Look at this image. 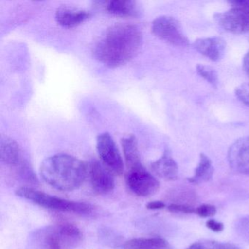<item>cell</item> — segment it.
<instances>
[{
	"instance_id": "d6986e66",
	"label": "cell",
	"mask_w": 249,
	"mask_h": 249,
	"mask_svg": "<svg viewBox=\"0 0 249 249\" xmlns=\"http://www.w3.org/2000/svg\"><path fill=\"white\" fill-rule=\"evenodd\" d=\"M196 72L199 76L208 81L214 88H217L218 84V75L215 69L205 65H197Z\"/></svg>"
},
{
	"instance_id": "5bb4252c",
	"label": "cell",
	"mask_w": 249,
	"mask_h": 249,
	"mask_svg": "<svg viewBox=\"0 0 249 249\" xmlns=\"http://www.w3.org/2000/svg\"><path fill=\"white\" fill-rule=\"evenodd\" d=\"M91 14L84 10L72 8H61L56 11V20L58 24L65 27H74L87 21Z\"/></svg>"
},
{
	"instance_id": "44dd1931",
	"label": "cell",
	"mask_w": 249,
	"mask_h": 249,
	"mask_svg": "<svg viewBox=\"0 0 249 249\" xmlns=\"http://www.w3.org/2000/svg\"><path fill=\"white\" fill-rule=\"evenodd\" d=\"M167 209L170 212L174 213H185L192 214L195 213L196 208L192 207V205L187 204L173 203L167 207Z\"/></svg>"
},
{
	"instance_id": "4fadbf2b",
	"label": "cell",
	"mask_w": 249,
	"mask_h": 249,
	"mask_svg": "<svg viewBox=\"0 0 249 249\" xmlns=\"http://www.w3.org/2000/svg\"><path fill=\"white\" fill-rule=\"evenodd\" d=\"M151 170L156 176L167 181H173L178 178V167L168 150L151 164Z\"/></svg>"
},
{
	"instance_id": "30bf717a",
	"label": "cell",
	"mask_w": 249,
	"mask_h": 249,
	"mask_svg": "<svg viewBox=\"0 0 249 249\" xmlns=\"http://www.w3.org/2000/svg\"><path fill=\"white\" fill-rule=\"evenodd\" d=\"M87 178L93 190L97 193L105 195L114 189L113 173L98 161L87 163Z\"/></svg>"
},
{
	"instance_id": "e0dca14e",
	"label": "cell",
	"mask_w": 249,
	"mask_h": 249,
	"mask_svg": "<svg viewBox=\"0 0 249 249\" xmlns=\"http://www.w3.org/2000/svg\"><path fill=\"white\" fill-rule=\"evenodd\" d=\"M123 249H170V246L161 237H139L127 240Z\"/></svg>"
},
{
	"instance_id": "7a4b0ae2",
	"label": "cell",
	"mask_w": 249,
	"mask_h": 249,
	"mask_svg": "<svg viewBox=\"0 0 249 249\" xmlns=\"http://www.w3.org/2000/svg\"><path fill=\"white\" fill-rule=\"evenodd\" d=\"M40 173L52 187L71 192L78 189L87 178V163L69 154H55L42 162Z\"/></svg>"
},
{
	"instance_id": "ba28073f",
	"label": "cell",
	"mask_w": 249,
	"mask_h": 249,
	"mask_svg": "<svg viewBox=\"0 0 249 249\" xmlns=\"http://www.w3.org/2000/svg\"><path fill=\"white\" fill-rule=\"evenodd\" d=\"M126 184L135 195L147 197L154 195L160 188V183L143 167L129 170L126 175Z\"/></svg>"
},
{
	"instance_id": "9c48e42d",
	"label": "cell",
	"mask_w": 249,
	"mask_h": 249,
	"mask_svg": "<svg viewBox=\"0 0 249 249\" xmlns=\"http://www.w3.org/2000/svg\"><path fill=\"white\" fill-rule=\"evenodd\" d=\"M217 24L225 31L233 34H243L249 32V11L231 7L228 11L214 15Z\"/></svg>"
},
{
	"instance_id": "8fae6325",
	"label": "cell",
	"mask_w": 249,
	"mask_h": 249,
	"mask_svg": "<svg viewBox=\"0 0 249 249\" xmlns=\"http://www.w3.org/2000/svg\"><path fill=\"white\" fill-rule=\"evenodd\" d=\"M227 160L234 171L249 176V136L240 138L230 147Z\"/></svg>"
},
{
	"instance_id": "2e32d148",
	"label": "cell",
	"mask_w": 249,
	"mask_h": 249,
	"mask_svg": "<svg viewBox=\"0 0 249 249\" xmlns=\"http://www.w3.org/2000/svg\"><path fill=\"white\" fill-rule=\"evenodd\" d=\"M122 148L126 165L130 170L142 167L138 151V142L133 135H129L122 139Z\"/></svg>"
},
{
	"instance_id": "603a6c76",
	"label": "cell",
	"mask_w": 249,
	"mask_h": 249,
	"mask_svg": "<svg viewBox=\"0 0 249 249\" xmlns=\"http://www.w3.org/2000/svg\"><path fill=\"white\" fill-rule=\"evenodd\" d=\"M235 95L240 101L249 107V83H245L237 87Z\"/></svg>"
},
{
	"instance_id": "7402d4cb",
	"label": "cell",
	"mask_w": 249,
	"mask_h": 249,
	"mask_svg": "<svg viewBox=\"0 0 249 249\" xmlns=\"http://www.w3.org/2000/svg\"><path fill=\"white\" fill-rule=\"evenodd\" d=\"M236 227L239 235L246 241L249 242V215L241 218Z\"/></svg>"
},
{
	"instance_id": "277c9868",
	"label": "cell",
	"mask_w": 249,
	"mask_h": 249,
	"mask_svg": "<svg viewBox=\"0 0 249 249\" xmlns=\"http://www.w3.org/2000/svg\"><path fill=\"white\" fill-rule=\"evenodd\" d=\"M16 195L42 208L53 211L77 214H89L93 211V207L89 204L62 199L28 186L18 188Z\"/></svg>"
},
{
	"instance_id": "9a60e30c",
	"label": "cell",
	"mask_w": 249,
	"mask_h": 249,
	"mask_svg": "<svg viewBox=\"0 0 249 249\" xmlns=\"http://www.w3.org/2000/svg\"><path fill=\"white\" fill-rule=\"evenodd\" d=\"M103 3L105 10L115 15L137 17L141 12L138 3L131 0H113Z\"/></svg>"
},
{
	"instance_id": "83f0119b",
	"label": "cell",
	"mask_w": 249,
	"mask_h": 249,
	"mask_svg": "<svg viewBox=\"0 0 249 249\" xmlns=\"http://www.w3.org/2000/svg\"><path fill=\"white\" fill-rule=\"evenodd\" d=\"M243 68L246 73L249 76V51L243 58Z\"/></svg>"
},
{
	"instance_id": "ac0fdd59",
	"label": "cell",
	"mask_w": 249,
	"mask_h": 249,
	"mask_svg": "<svg viewBox=\"0 0 249 249\" xmlns=\"http://www.w3.org/2000/svg\"><path fill=\"white\" fill-rule=\"evenodd\" d=\"M214 168L212 161L209 157L205 154H201L199 156V161L197 167L195 170V173L192 177L188 178V181L195 184L205 183L211 180L213 175Z\"/></svg>"
},
{
	"instance_id": "d4e9b609",
	"label": "cell",
	"mask_w": 249,
	"mask_h": 249,
	"mask_svg": "<svg viewBox=\"0 0 249 249\" xmlns=\"http://www.w3.org/2000/svg\"><path fill=\"white\" fill-rule=\"evenodd\" d=\"M206 226L208 229L215 232H221L224 230V224L214 219L208 220L206 222Z\"/></svg>"
},
{
	"instance_id": "52a82bcc",
	"label": "cell",
	"mask_w": 249,
	"mask_h": 249,
	"mask_svg": "<svg viewBox=\"0 0 249 249\" xmlns=\"http://www.w3.org/2000/svg\"><path fill=\"white\" fill-rule=\"evenodd\" d=\"M1 161L8 167L17 169L23 176L35 180L34 175L23 159L22 152L18 144L14 140L5 137L0 143Z\"/></svg>"
},
{
	"instance_id": "4316f807",
	"label": "cell",
	"mask_w": 249,
	"mask_h": 249,
	"mask_svg": "<svg viewBox=\"0 0 249 249\" xmlns=\"http://www.w3.org/2000/svg\"><path fill=\"white\" fill-rule=\"evenodd\" d=\"M166 205L161 201H152L147 204L146 208L149 210H160L165 208Z\"/></svg>"
},
{
	"instance_id": "484cf974",
	"label": "cell",
	"mask_w": 249,
	"mask_h": 249,
	"mask_svg": "<svg viewBox=\"0 0 249 249\" xmlns=\"http://www.w3.org/2000/svg\"><path fill=\"white\" fill-rule=\"evenodd\" d=\"M229 3L231 5V7H238V8L249 11V0H234V1H230Z\"/></svg>"
},
{
	"instance_id": "cb8c5ba5",
	"label": "cell",
	"mask_w": 249,
	"mask_h": 249,
	"mask_svg": "<svg viewBox=\"0 0 249 249\" xmlns=\"http://www.w3.org/2000/svg\"><path fill=\"white\" fill-rule=\"evenodd\" d=\"M195 213L202 218H209L214 216L216 213V208L214 205L210 204H203L196 208Z\"/></svg>"
},
{
	"instance_id": "5b68a950",
	"label": "cell",
	"mask_w": 249,
	"mask_h": 249,
	"mask_svg": "<svg viewBox=\"0 0 249 249\" xmlns=\"http://www.w3.org/2000/svg\"><path fill=\"white\" fill-rule=\"evenodd\" d=\"M151 31L160 40L176 46H189V39L185 36L179 21L170 16H161L153 21Z\"/></svg>"
},
{
	"instance_id": "3957f363",
	"label": "cell",
	"mask_w": 249,
	"mask_h": 249,
	"mask_svg": "<svg viewBox=\"0 0 249 249\" xmlns=\"http://www.w3.org/2000/svg\"><path fill=\"white\" fill-rule=\"evenodd\" d=\"M37 240L41 249H75L83 240V233L75 224L58 223L46 227Z\"/></svg>"
},
{
	"instance_id": "6da1fadb",
	"label": "cell",
	"mask_w": 249,
	"mask_h": 249,
	"mask_svg": "<svg viewBox=\"0 0 249 249\" xmlns=\"http://www.w3.org/2000/svg\"><path fill=\"white\" fill-rule=\"evenodd\" d=\"M142 40V33L137 26L115 24L106 31L94 46V56L107 66H121L127 63L138 53Z\"/></svg>"
},
{
	"instance_id": "7c38bea8",
	"label": "cell",
	"mask_w": 249,
	"mask_h": 249,
	"mask_svg": "<svg viewBox=\"0 0 249 249\" xmlns=\"http://www.w3.org/2000/svg\"><path fill=\"white\" fill-rule=\"evenodd\" d=\"M193 47L210 60L218 62L225 54L227 43L221 37H208L195 40Z\"/></svg>"
},
{
	"instance_id": "ffe728a7",
	"label": "cell",
	"mask_w": 249,
	"mask_h": 249,
	"mask_svg": "<svg viewBox=\"0 0 249 249\" xmlns=\"http://www.w3.org/2000/svg\"><path fill=\"white\" fill-rule=\"evenodd\" d=\"M223 243L212 240H202L192 243L186 249H222Z\"/></svg>"
},
{
	"instance_id": "f1b7e54d",
	"label": "cell",
	"mask_w": 249,
	"mask_h": 249,
	"mask_svg": "<svg viewBox=\"0 0 249 249\" xmlns=\"http://www.w3.org/2000/svg\"><path fill=\"white\" fill-rule=\"evenodd\" d=\"M222 249H240L235 245L231 244V243H223Z\"/></svg>"
},
{
	"instance_id": "8992f818",
	"label": "cell",
	"mask_w": 249,
	"mask_h": 249,
	"mask_svg": "<svg viewBox=\"0 0 249 249\" xmlns=\"http://www.w3.org/2000/svg\"><path fill=\"white\" fill-rule=\"evenodd\" d=\"M97 150L105 167L113 174L123 173L124 169L123 160L116 142L110 134L105 132L99 135L97 139Z\"/></svg>"
}]
</instances>
